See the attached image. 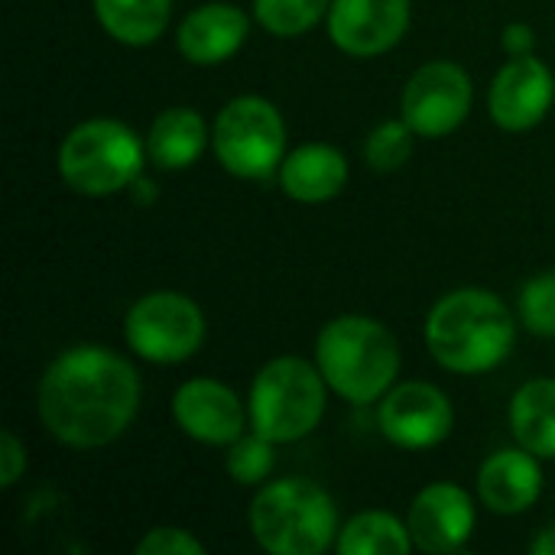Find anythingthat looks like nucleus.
Returning <instances> with one entry per match:
<instances>
[{
    "label": "nucleus",
    "mask_w": 555,
    "mask_h": 555,
    "mask_svg": "<svg viewBox=\"0 0 555 555\" xmlns=\"http://www.w3.org/2000/svg\"><path fill=\"white\" fill-rule=\"evenodd\" d=\"M140 377L127 358L101 345L62 351L39 380V420L72 449L114 442L137 416Z\"/></svg>",
    "instance_id": "obj_1"
},
{
    "label": "nucleus",
    "mask_w": 555,
    "mask_h": 555,
    "mask_svg": "<svg viewBox=\"0 0 555 555\" xmlns=\"http://www.w3.org/2000/svg\"><path fill=\"white\" fill-rule=\"evenodd\" d=\"M517 341V319L491 289L465 286L442 296L426 319L429 354L452 374L498 367Z\"/></svg>",
    "instance_id": "obj_2"
},
{
    "label": "nucleus",
    "mask_w": 555,
    "mask_h": 555,
    "mask_svg": "<svg viewBox=\"0 0 555 555\" xmlns=\"http://www.w3.org/2000/svg\"><path fill=\"white\" fill-rule=\"evenodd\" d=\"M315 364L325 384L348 403L380 400L400 374V348L387 325L371 315H338L315 341Z\"/></svg>",
    "instance_id": "obj_3"
},
{
    "label": "nucleus",
    "mask_w": 555,
    "mask_h": 555,
    "mask_svg": "<svg viewBox=\"0 0 555 555\" xmlns=\"http://www.w3.org/2000/svg\"><path fill=\"white\" fill-rule=\"evenodd\" d=\"M254 540L273 555H322L338 540V511L325 488L283 478L260 488L250 504Z\"/></svg>",
    "instance_id": "obj_4"
},
{
    "label": "nucleus",
    "mask_w": 555,
    "mask_h": 555,
    "mask_svg": "<svg viewBox=\"0 0 555 555\" xmlns=\"http://www.w3.org/2000/svg\"><path fill=\"white\" fill-rule=\"evenodd\" d=\"M143 159L146 140L114 117H94L72 127L62 140L59 176L72 192L85 198H104L133 185L140 179Z\"/></svg>",
    "instance_id": "obj_5"
},
{
    "label": "nucleus",
    "mask_w": 555,
    "mask_h": 555,
    "mask_svg": "<svg viewBox=\"0 0 555 555\" xmlns=\"http://www.w3.org/2000/svg\"><path fill=\"white\" fill-rule=\"evenodd\" d=\"M325 377L319 364L302 358H276L263 364L250 384V426L270 442L306 439L325 413Z\"/></svg>",
    "instance_id": "obj_6"
},
{
    "label": "nucleus",
    "mask_w": 555,
    "mask_h": 555,
    "mask_svg": "<svg viewBox=\"0 0 555 555\" xmlns=\"http://www.w3.org/2000/svg\"><path fill=\"white\" fill-rule=\"evenodd\" d=\"M211 146L221 166L241 179H267L286 159L283 114L257 94H241L221 107L211 130Z\"/></svg>",
    "instance_id": "obj_7"
},
{
    "label": "nucleus",
    "mask_w": 555,
    "mask_h": 555,
    "mask_svg": "<svg viewBox=\"0 0 555 555\" xmlns=\"http://www.w3.org/2000/svg\"><path fill=\"white\" fill-rule=\"evenodd\" d=\"M124 338L133 354L153 364H179L189 361L205 341V315L202 309L172 289H156L140 296L127 319Z\"/></svg>",
    "instance_id": "obj_8"
},
{
    "label": "nucleus",
    "mask_w": 555,
    "mask_h": 555,
    "mask_svg": "<svg viewBox=\"0 0 555 555\" xmlns=\"http://www.w3.org/2000/svg\"><path fill=\"white\" fill-rule=\"evenodd\" d=\"M472 111V78L459 62H426L403 91V120L416 137H446Z\"/></svg>",
    "instance_id": "obj_9"
},
{
    "label": "nucleus",
    "mask_w": 555,
    "mask_h": 555,
    "mask_svg": "<svg viewBox=\"0 0 555 555\" xmlns=\"http://www.w3.org/2000/svg\"><path fill=\"white\" fill-rule=\"evenodd\" d=\"M377 423H380V433L393 446L420 452V449H433L442 439H449L455 410L439 387H433L426 380H413V384H400L380 397Z\"/></svg>",
    "instance_id": "obj_10"
},
{
    "label": "nucleus",
    "mask_w": 555,
    "mask_h": 555,
    "mask_svg": "<svg viewBox=\"0 0 555 555\" xmlns=\"http://www.w3.org/2000/svg\"><path fill=\"white\" fill-rule=\"evenodd\" d=\"M410 26V0H332L328 36L348 55H380Z\"/></svg>",
    "instance_id": "obj_11"
},
{
    "label": "nucleus",
    "mask_w": 555,
    "mask_h": 555,
    "mask_svg": "<svg viewBox=\"0 0 555 555\" xmlns=\"http://www.w3.org/2000/svg\"><path fill=\"white\" fill-rule=\"evenodd\" d=\"M413 546L423 553L446 555L462 550L475 530V501L465 488L439 481L423 488L406 514Z\"/></svg>",
    "instance_id": "obj_12"
},
{
    "label": "nucleus",
    "mask_w": 555,
    "mask_h": 555,
    "mask_svg": "<svg viewBox=\"0 0 555 555\" xmlns=\"http://www.w3.org/2000/svg\"><path fill=\"white\" fill-rule=\"evenodd\" d=\"M555 98V78L546 62H540L537 55H520L511 59L491 81V117L498 127L504 130H530L537 127Z\"/></svg>",
    "instance_id": "obj_13"
},
{
    "label": "nucleus",
    "mask_w": 555,
    "mask_h": 555,
    "mask_svg": "<svg viewBox=\"0 0 555 555\" xmlns=\"http://www.w3.org/2000/svg\"><path fill=\"white\" fill-rule=\"evenodd\" d=\"M172 416H176L179 429L185 436H192L195 442L231 446L234 439L244 436V420L250 413H244L241 397L228 384L195 377V380H189V384H182L176 390Z\"/></svg>",
    "instance_id": "obj_14"
},
{
    "label": "nucleus",
    "mask_w": 555,
    "mask_h": 555,
    "mask_svg": "<svg viewBox=\"0 0 555 555\" xmlns=\"http://www.w3.org/2000/svg\"><path fill=\"white\" fill-rule=\"evenodd\" d=\"M250 20L241 7L202 3L179 23L176 46L192 65H221L244 46Z\"/></svg>",
    "instance_id": "obj_15"
},
{
    "label": "nucleus",
    "mask_w": 555,
    "mask_h": 555,
    "mask_svg": "<svg viewBox=\"0 0 555 555\" xmlns=\"http://www.w3.org/2000/svg\"><path fill=\"white\" fill-rule=\"evenodd\" d=\"M540 455L530 449H501L494 452L478 472V494L481 501L504 517L530 511L543 494V472Z\"/></svg>",
    "instance_id": "obj_16"
},
{
    "label": "nucleus",
    "mask_w": 555,
    "mask_h": 555,
    "mask_svg": "<svg viewBox=\"0 0 555 555\" xmlns=\"http://www.w3.org/2000/svg\"><path fill=\"white\" fill-rule=\"evenodd\" d=\"M348 182V159L328 143H306L286 153L280 166V185L293 202L319 205L335 198Z\"/></svg>",
    "instance_id": "obj_17"
},
{
    "label": "nucleus",
    "mask_w": 555,
    "mask_h": 555,
    "mask_svg": "<svg viewBox=\"0 0 555 555\" xmlns=\"http://www.w3.org/2000/svg\"><path fill=\"white\" fill-rule=\"evenodd\" d=\"M205 146L208 127L202 114L192 107H166L146 133V156L153 159V166L166 172L189 169L192 163H198Z\"/></svg>",
    "instance_id": "obj_18"
},
{
    "label": "nucleus",
    "mask_w": 555,
    "mask_h": 555,
    "mask_svg": "<svg viewBox=\"0 0 555 555\" xmlns=\"http://www.w3.org/2000/svg\"><path fill=\"white\" fill-rule=\"evenodd\" d=\"M511 429L533 455L555 459V380L540 377L517 390L511 403Z\"/></svg>",
    "instance_id": "obj_19"
},
{
    "label": "nucleus",
    "mask_w": 555,
    "mask_h": 555,
    "mask_svg": "<svg viewBox=\"0 0 555 555\" xmlns=\"http://www.w3.org/2000/svg\"><path fill=\"white\" fill-rule=\"evenodd\" d=\"M94 16L107 36L124 46H150L156 42L172 13V0H91Z\"/></svg>",
    "instance_id": "obj_20"
},
{
    "label": "nucleus",
    "mask_w": 555,
    "mask_h": 555,
    "mask_svg": "<svg viewBox=\"0 0 555 555\" xmlns=\"http://www.w3.org/2000/svg\"><path fill=\"white\" fill-rule=\"evenodd\" d=\"M410 550H413L410 527L384 511H367L351 517L338 537L341 555H406Z\"/></svg>",
    "instance_id": "obj_21"
},
{
    "label": "nucleus",
    "mask_w": 555,
    "mask_h": 555,
    "mask_svg": "<svg viewBox=\"0 0 555 555\" xmlns=\"http://www.w3.org/2000/svg\"><path fill=\"white\" fill-rule=\"evenodd\" d=\"M332 0H254V16L273 36L293 39L328 16Z\"/></svg>",
    "instance_id": "obj_22"
},
{
    "label": "nucleus",
    "mask_w": 555,
    "mask_h": 555,
    "mask_svg": "<svg viewBox=\"0 0 555 555\" xmlns=\"http://www.w3.org/2000/svg\"><path fill=\"white\" fill-rule=\"evenodd\" d=\"M413 137L416 130L406 120H384L371 130L367 143H364V159L371 169L377 172H397L410 153H413Z\"/></svg>",
    "instance_id": "obj_23"
},
{
    "label": "nucleus",
    "mask_w": 555,
    "mask_h": 555,
    "mask_svg": "<svg viewBox=\"0 0 555 555\" xmlns=\"http://www.w3.org/2000/svg\"><path fill=\"white\" fill-rule=\"evenodd\" d=\"M273 446L267 436L254 433V436H241L228 446V459H224V468L228 475L237 481V485H260L270 478L273 465H276V455H273Z\"/></svg>",
    "instance_id": "obj_24"
},
{
    "label": "nucleus",
    "mask_w": 555,
    "mask_h": 555,
    "mask_svg": "<svg viewBox=\"0 0 555 555\" xmlns=\"http://www.w3.org/2000/svg\"><path fill=\"white\" fill-rule=\"evenodd\" d=\"M520 322L533 335L555 338V273H540L520 289Z\"/></svg>",
    "instance_id": "obj_25"
},
{
    "label": "nucleus",
    "mask_w": 555,
    "mask_h": 555,
    "mask_svg": "<svg viewBox=\"0 0 555 555\" xmlns=\"http://www.w3.org/2000/svg\"><path fill=\"white\" fill-rule=\"evenodd\" d=\"M137 553L140 555H202L205 553V546H202L192 533H185V530H179V527H156V530H150V533L137 543Z\"/></svg>",
    "instance_id": "obj_26"
},
{
    "label": "nucleus",
    "mask_w": 555,
    "mask_h": 555,
    "mask_svg": "<svg viewBox=\"0 0 555 555\" xmlns=\"http://www.w3.org/2000/svg\"><path fill=\"white\" fill-rule=\"evenodd\" d=\"M23 472H26V449L10 429H3L0 433V488H13Z\"/></svg>",
    "instance_id": "obj_27"
},
{
    "label": "nucleus",
    "mask_w": 555,
    "mask_h": 555,
    "mask_svg": "<svg viewBox=\"0 0 555 555\" xmlns=\"http://www.w3.org/2000/svg\"><path fill=\"white\" fill-rule=\"evenodd\" d=\"M533 46H537V33L527 26V23H511L504 29V52L511 59H520V55H533Z\"/></svg>",
    "instance_id": "obj_28"
},
{
    "label": "nucleus",
    "mask_w": 555,
    "mask_h": 555,
    "mask_svg": "<svg viewBox=\"0 0 555 555\" xmlns=\"http://www.w3.org/2000/svg\"><path fill=\"white\" fill-rule=\"evenodd\" d=\"M533 555H555V527H550V530H543L537 540H533Z\"/></svg>",
    "instance_id": "obj_29"
}]
</instances>
